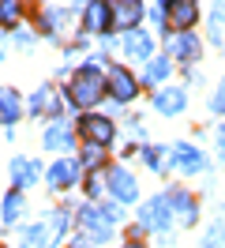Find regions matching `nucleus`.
Masks as SVG:
<instances>
[{
	"label": "nucleus",
	"mask_w": 225,
	"mask_h": 248,
	"mask_svg": "<svg viewBox=\"0 0 225 248\" xmlns=\"http://www.w3.org/2000/svg\"><path fill=\"white\" fill-rule=\"evenodd\" d=\"M218 158H222V162H225V124H222V128H218Z\"/></svg>",
	"instance_id": "32"
},
{
	"label": "nucleus",
	"mask_w": 225,
	"mask_h": 248,
	"mask_svg": "<svg viewBox=\"0 0 225 248\" xmlns=\"http://www.w3.org/2000/svg\"><path fill=\"white\" fill-rule=\"evenodd\" d=\"M105 188H109L113 203H135L139 200V181H135L132 173H124V170H109Z\"/></svg>",
	"instance_id": "11"
},
{
	"label": "nucleus",
	"mask_w": 225,
	"mask_h": 248,
	"mask_svg": "<svg viewBox=\"0 0 225 248\" xmlns=\"http://www.w3.org/2000/svg\"><path fill=\"white\" fill-rule=\"evenodd\" d=\"M102 61H105V57H90V64H83V68L72 76V83H68V98H72V106L94 109L105 94H109L105 76H102Z\"/></svg>",
	"instance_id": "1"
},
{
	"label": "nucleus",
	"mask_w": 225,
	"mask_h": 248,
	"mask_svg": "<svg viewBox=\"0 0 225 248\" xmlns=\"http://www.w3.org/2000/svg\"><path fill=\"white\" fill-rule=\"evenodd\" d=\"M72 248H90V241H87V233H79V237H75V241H72Z\"/></svg>",
	"instance_id": "33"
},
{
	"label": "nucleus",
	"mask_w": 225,
	"mask_h": 248,
	"mask_svg": "<svg viewBox=\"0 0 225 248\" xmlns=\"http://www.w3.org/2000/svg\"><path fill=\"white\" fill-rule=\"evenodd\" d=\"M210 113H222V117H225V83L218 87V94L210 98Z\"/></svg>",
	"instance_id": "30"
},
{
	"label": "nucleus",
	"mask_w": 225,
	"mask_h": 248,
	"mask_svg": "<svg viewBox=\"0 0 225 248\" xmlns=\"http://www.w3.org/2000/svg\"><path fill=\"white\" fill-rule=\"evenodd\" d=\"M143 162H147L154 173H169L173 151H169V147H158V143H147V147H143Z\"/></svg>",
	"instance_id": "19"
},
{
	"label": "nucleus",
	"mask_w": 225,
	"mask_h": 248,
	"mask_svg": "<svg viewBox=\"0 0 225 248\" xmlns=\"http://www.w3.org/2000/svg\"><path fill=\"white\" fill-rule=\"evenodd\" d=\"M68 211H72V207H60V211H53V215H49L53 230H57V241L64 237V233H68V226H72V215H68Z\"/></svg>",
	"instance_id": "27"
},
{
	"label": "nucleus",
	"mask_w": 225,
	"mask_h": 248,
	"mask_svg": "<svg viewBox=\"0 0 225 248\" xmlns=\"http://www.w3.org/2000/svg\"><path fill=\"white\" fill-rule=\"evenodd\" d=\"M124 248H147V245H139V241H128V245H124Z\"/></svg>",
	"instance_id": "34"
},
{
	"label": "nucleus",
	"mask_w": 225,
	"mask_h": 248,
	"mask_svg": "<svg viewBox=\"0 0 225 248\" xmlns=\"http://www.w3.org/2000/svg\"><path fill=\"white\" fill-rule=\"evenodd\" d=\"M139 226L143 230H154V233H165L173 226V207H169V196H154V200L143 203L139 211Z\"/></svg>",
	"instance_id": "4"
},
{
	"label": "nucleus",
	"mask_w": 225,
	"mask_h": 248,
	"mask_svg": "<svg viewBox=\"0 0 225 248\" xmlns=\"http://www.w3.org/2000/svg\"><path fill=\"white\" fill-rule=\"evenodd\" d=\"M45 245V226H30L23 230V248H42Z\"/></svg>",
	"instance_id": "28"
},
{
	"label": "nucleus",
	"mask_w": 225,
	"mask_h": 248,
	"mask_svg": "<svg viewBox=\"0 0 225 248\" xmlns=\"http://www.w3.org/2000/svg\"><path fill=\"white\" fill-rule=\"evenodd\" d=\"M102 215L109 218L113 226H117V218H124V211H120V203H105V207H102Z\"/></svg>",
	"instance_id": "31"
},
{
	"label": "nucleus",
	"mask_w": 225,
	"mask_h": 248,
	"mask_svg": "<svg viewBox=\"0 0 225 248\" xmlns=\"http://www.w3.org/2000/svg\"><path fill=\"white\" fill-rule=\"evenodd\" d=\"M195 23H199V4H192V0H173L169 4V27H173V34H192Z\"/></svg>",
	"instance_id": "12"
},
{
	"label": "nucleus",
	"mask_w": 225,
	"mask_h": 248,
	"mask_svg": "<svg viewBox=\"0 0 225 248\" xmlns=\"http://www.w3.org/2000/svg\"><path fill=\"white\" fill-rule=\"evenodd\" d=\"M19 211H23V196H19V192H8V196H4V207H0V222H4V226H15V222H19Z\"/></svg>",
	"instance_id": "22"
},
{
	"label": "nucleus",
	"mask_w": 225,
	"mask_h": 248,
	"mask_svg": "<svg viewBox=\"0 0 225 248\" xmlns=\"http://www.w3.org/2000/svg\"><path fill=\"white\" fill-rule=\"evenodd\" d=\"M124 53L132 61H154V34L150 31H128L124 34Z\"/></svg>",
	"instance_id": "16"
},
{
	"label": "nucleus",
	"mask_w": 225,
	"mask_h": 248,
	"mask_svg": "<svg viewBox=\"0 0 225 248\" xmlns=\"http://www.w3.org/2000/svg\"><path fill=\"white\" fill-rule=\"evenodd\" d=\"M173 170H180L184 177H195V173L207 170V155L192 143H177L173 147Z\"/></svg>",
	"instance_id": "9"
},
{
	"label": "nucleus",
	"mask_w": 225,
	"mask_h": 248,
	"mask_svg": "<svg viewBox=\"0 0 225 248\" xmlns=\"http://www.w3.org/2000/svg\"><path fill=\"white\" fill-rule=\"evenodd\" d=\"M79 226H83L90 245H109V241H113V222H109V218L102 215V207H94V203H87V207L79 211Z\"/></svg>",
	"instance_id": "3"
},
{
	"label": "nucleus",
	"mask_w": 225,
	"mask_h": 248,
	"mask_svg": "<svg viewBox=\"0 0 225 248\" xmlns=\"http://www.w3.org/2000/svg\"><path fill=\"white\" fill-rule=\"evenodd\" d=\"M199 245H203V248H225V226H222V222H214V226L203 233Z\"/></svg>",
	"instance_id": "26"
},
{
	"label": "nucleus",
	"mask_w": 225,
	"mask_h": 248,
	"mask_svg": "<svg viewBox=\"0 0 225 248\" xmlns=\"http://www.w3.org/2000/svg\"><path fill=\"white\" fill-rule=\"evenodd\" d=\"M222 211H225V203H222Z\"/></svg>",
	"instance_id": "36"
},
{
	"label": "nucleus",
	"mask_w": 225,
	"mask_h": 248,
	"mask_svg": "<svg viewBox=\"0 0 225 248\" xmlns=\"http://www.w3.org/2000/svg\"><path fill=\"white\" fill-rule=\"evenodd\" d=\"M169 72H173V61H169V57H154V61L143 68V87H158V83H165Z\"/></svg>",
	"instance_id": "20"
},
{
	"label": "nucleus",
	"mask_w": 225,
	"mask_h": 248,
	"mask_svg": "<svg viewBox=\"0 0 225 248\" xmlns=\"http://www.w3.org/2000/svg\"><path fill=\"white\" fill-rule=\"evenodd\" d=\"M79 177H83V166H79V158H57L53 166H49V188L53 192H68L72 185H79Z\"/></svg>",
	"instance_id": "6"
},
{
	"label": "nucleus",
	"mask_w": 225,
	"mask_h": 248,
	"mask_svg": "<svg viewBox=\"0 0 225 248\" xmlns=\"http://www.w3.org/2000/svg\"><path fill=\"white\" fill-rule=\"evenodd\" d=\"M165 46H169V61H180V64H195L203 57V46H199L195 34H169Z\"/></svg>",
	"instance_id": "8"
},
{
	"label": "nucleus",
	"mask_w": 225,
	"mask_h": 248,
	"mask_svg": "<svg viewBox=\"0 0 225 248\" xmlns=\"http://www.w3.org/2000/svg\"><path fill=\"white\" fill-rule=\"evenodd\" d=\"M83 185H87V196H90V200H98V196L105 192V181L98 177V173H90V177L83 181Z\"/></svg>",
	"instance_id": "29"
},
{
	"label": "nucleus",
	"mask_w": 225,
	"mask_h": 248,
	"mask_svg": "<svg viewBox=\"0 0 225 248\" xmlns=\"http://www.w3.org/2000/svg\"><path fill=\"white\" fill-rule=\"evenodd\" d=\"M105 87H109V98H113V102L128 106L135 94H139V79H135L128 68H109V76H105Z\"/></svg>",
	"instance_id": "5"
},
{
	"label": "nucleus",
	"mask_w": 225,
	"mask_h": 248,
	"mask_svg": "<svg viewBox=\"0 0 225 248\" xmlns=\"http://www.w3.org/2000/svg\"><path fill=\"white\" fill-rule=\"evenodd\" d=\"M210 42H214V46L225 42V0L210 4Z\"/></svg>",
	"instance_id": "21"
},
{
	"label": "nucleus",
	"mask_w": 225,
	"mask_h": 248,
	"mask_svg": "<svg viewBox=\"0 0 225 248\" xmlns=\"http://www.w3.org/2000/svg\"><path fill=\"white\" fill-rule=\"evenodd\" d=\"M83 27H87V34L109 38V31H113V8L105 0H90L87 8H83Z\"/></svg>",
	"instance_id": "7"
},
{
	"label": "nucleus",
	"mask_w": 225,
	"mask_h": 248,
	"mask_svg": "<svg viewBox=\"0 0 225 248\" xmlns=\"http://www.w3.org/2000/svg\"><path fill=\"white\" fill-rule=\"evenodd\" d=\"M68 19H72V12H57V8H49V12L42 16V31L57 38V34H60V27H68Z\"/></svg>",
	"instance_id": "24"
},
{
	"label": "nucleus",
	"mask_w": 225,
	"mask_h": 248,
	"mask_svg": "<svg viewBox=\"0 0 225 248\" xmlns=\"http://www.w3.org/2000/svg\"><path fill=\"white\" fill-rule=\"evenodd\" d=\"M79 136L94 147H109L117 140V124H113V117H102V113H83L79 117Z\"/></svg>",
	"instance_id": "2"
},
{
	"label": "nucleus",
	"mask_w": 225,
	"mask_h": 248,
	"mask_svg": "<svg viewBox=\"0 0 225 248\" xmlns=\"http://www.w3.org/2000/svg\"><path fill=\"white\" fill-rule=\"evenodd\" d=\"M169 207H173V218H177L184 230L199 222V203H195L192 192H169Z\"/></svg>",
	"instance_id": "15"
},
{
	"label": "nucleus",
	"mask_w": 225,
	"mask_h": 248,
	"mask_svg": "<svg viewBox=\"0 0 225 248\" xmlns=\"http://www.w3.org/2000/svg\"><path fill=\"white\" fill-rule=\"evenodd\" d=\"M23 16V4L19 0H0V31H12Z\"/></svg>",
	"instance_id": "23"
},
{
	"label": "nucleus",
	"mask_w": 225,
	"mask_h": 248,
	"mask_svg": "<svg viewBox=\"0 0 225 248\" xmlns=\"http://www.w3.org/2000/svg\"><path fill=\"white\" fill-rule=\"evenodd\" d=\"M8 177H12V185H15V192L19 188H30V185H38L42 181V166L34 162V158H12V166H8Z\"/></svg>",
	"instance_id": "14"
},
{
	"label": "nucleus",
	"mask_w": 225,
	"mask_h": 248,
	"mask_svg": "<svg viewBox=\"0 0 225 248\" xmlns=\"http://www.w3.org/2000/svg\"><path fill=\"white\" fill-rule=\"evenodd\" d=\"M154 109H158L162 117H180V113L188 109L184 87H162V91H154Z\"/></svg>",
	"instance_id": "13"
},
{
	"label": "nucleus",
	"mask_w": 225,
	"mask_h": 248,
	"mask_svg": "<svg viewBox=\"0 0 225 248\" xmlns=\"http://www.w3.org/2000/svg\"><path fill=\"white\" fill-rule=\"evenodd\" d=\"M75 147V128L64 121H53L49 128H45V151H72Z\"/></svg>",
	"instance_id": "17"
},
{
	"label": "nucleus",
	"mask_w": 225,
	"mask_h": 248,
	"mask_svg": "<svg viewBox=\"0 0 225 248\" xmlns=\"http://www.w3.org/2000/svg\"><path fill=\"white\" fill-rule=\"evenodd\" d=\"M113 8V31H139V23L147 16V8L139 0H120V4H109Z\"/></svg>",
	"instance_id": "10"
},
{
	"label": "nucleus",
	"mask_w": 225,
	"mask_h": 248,
	"mask_svg": "<svg viewBox=\"0 0 225 248\" xmlns=\"http://www.w3.org/2000/svg\"><path fill=\"white\" fill-rule=\"evenodd\" d=\"M0 61H4V53H0Z\"/></svg>",
	"instance_id": "35"
},
{
	"label": "nucleus",
	"mask_w": 225,
	"mask_h": 248,
	"mask_svg": "<svg viewBox=\"0 0 225 248\" xmlns=\"http://www.w3.org/2000/svg\"><path fill=\"white\" fill-rule=\"evenodd\" d=\"M102 162H105V151H102V147H94V143H87V147H83V158H79V166H83V170H98Z\"/></svg>",
	"instance_id": "25"
},
{
	"label": "nucleus",
	"mask_w": 225,
	"mask_h": 248,
	"mask_svg": "<svg viewBox=\"0 0 225 248\" xmlns=\"http://www.w3.org/2000/svg\"><path fill=\"white\" fill-rule=\"evenodd\" d=\"M19 117H23L19 91H12V87H0V124H4V128H12Z\"/></svg>",
	"instance_id": "18"
}]
</instances>
